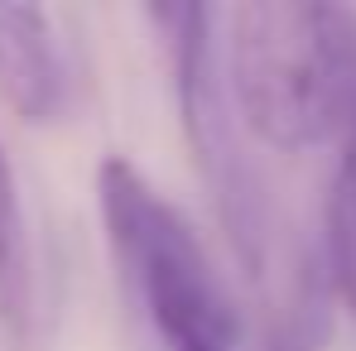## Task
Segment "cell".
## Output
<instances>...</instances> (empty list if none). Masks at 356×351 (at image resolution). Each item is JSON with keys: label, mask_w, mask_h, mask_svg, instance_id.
<instances>
[{"label": "cell", "mask_w": 356, "mask_h": 351, "mask_svg": "<svg viewBox=\"0 0 356 351\" xmlns=\"http://www.w3.org/2000/svg\"><path fill=\"white\" fill-rule=\"evenodd\" d=\"M227 82L245 130L280 154L356 130V10L241 0L227 10Z\"/></svg>", "instance_id": "1"}, {"label": "cell", "mask_w": 356, "mask_h": 351, "mask_svg": "<svg viewBox=\"0 0 356 351\" xmlns=\"http://www.w3.org/2000/svg\"><path fill=\"white\" fill-rule=\"evenodd\" d=\"M97 207L120 279L140 298L149 327L169 351H232L241 313L188 217L149 188L130 159H102Z\"/></svg>", "instance_id": "2"}, {"label": "cell", "mask_w": 356, "mask_h": 351, "mask_svg": "<svg viewBox=\"0 0 356 351\" xmlns=\"http://www.w3.org/2000/svg\"><path fill=\"white\" fill-rule=\"evenodd\" d=\"M145 19L169 39L178 120H183L193 164L212 188V202L232 231V245L245 260V275L260 279L270 270L275 236H270V217H265L260 178L236 145V116H232L227 87H222V58H217L222 10H212V5H145Z\"/></svg>", "instance_id": "3"}, {"label": "cell", "mask_w": 356, "mask_h": 351, "mask_svg": "<svg viewBox=\"0 0 356 351\" xmlns=\"http://www.w3.org/2000/svg\"><path fill=\"white\" fill-rule=\"evenodd\" d=\"M72 101L67 63L39 5H0V106L24 125H54Z\"/></svg>", "instance_id": "4"}, {"label": "cell", "mask_w": 356, "mask_h": 351, "mask_svg": "<svg viewBox=\"0 0 356 351\" xmlns=\"http://www.w3.org/2000/svg\"><path fill=\"white\" fill-rule=\"evenodd\" d=\"M0 323L15 342L34 327V260H29V227L19 207L15 164L0 145Z\"/></svg>", "instance_id": "5"}, {"label": "cell", "mask_w": 356, "mask_h": 351, "mask_svg": "<svg viewBox=\"0 0 356 351\" xmlns=\"http://www.w3.org/2000/svg\"><path fill=\"white\" fill-rule=\"evenodd\" d=\"M323 255H327V270H332V289L356 313V130L342 140L337 178H332V193H327Z\"/></svg>", "instance_id": "6"}]
</instances>
